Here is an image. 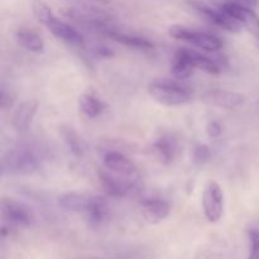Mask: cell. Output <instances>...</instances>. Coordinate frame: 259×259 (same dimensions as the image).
I'll list each match as a JSON object with an SVG mask.
<instances>
[{
	"instance_id": "obj_1",
	"label": "cell",
	"mask_w": 259,
	"mask_h": 259,
	"mask_svg": "<svg viewBox=\"0 0 259 259\" xmlns=\"http://www.w3.org/2000/svg\"><path fill=\"white\" fill-rule=\"evenodd\" d=\"M147 90L156 103L164 106L185 105L194 98L191 88L172 80L152 81Z\"/></svg>"
},
{
	"instance_id": "obj_2",
	"label": "cell",
	"mask_w": 259,
	"mask_h": 259,
	"mask_svg": "<svg viewBox=\"0 0 259 259\" xmlns=\"http://www.w3.org/2000/svg\"><path fill=\"white\" fill-rule=\"evenodd\" d=\"M39 167L40 158L30 148L10 149L2 159L3 175H30Z\"/></svg>"
},
{
	"instance_id": "obj_3",
	"label": "cell",
	"mask_w": 259,
	"mask_h": 259,
	"mask_svg": "<svg viewBox=\"0 0 259 259\" xmlns=\"http://www.w3.org/2000/svg\"><path fill=\"white\" fill-rule=\"evenodd\" d=\"M98 177L101 190L111 197L132 196V195H136L141 189L139 180L119 176V175L109 171L108 168L99 169Z\"/></svg>"
},
{
	"instance_id": "obj_4",
	"label": "cell",
	"mask_w": 259,
	"mask_h": 259,
	"mask_svg": "<svg viewBox=\"0 0 259 259\" xmlns=\"http://www.w3.org/2000/svg\"><path fill=\"white\" fill-rule=\"evenodd\" d=\"M168 34L172 38L184 42L190 43L192 46L201 48L206 52H217L223 47V42L214 34L205 32H199V30H192L184 25L175 24L168 28Z\"/></svg>"
},
{
	"instance_id": "obj_5",
	"label": "cell",
	"mask_w": 259,
	"mask_h": 259,
	"mask_svg": "<svg viewBox=\"0 0 259 259\" xmlns=\"http://www.w3.org/2000/svg\"><path fill=\"white\" fill-rule=\"evenodd\" d=\"M2 212L4 219L3 229L29 227L34 222V215L30 207L14 199L3 200Z\"/></svg>"
},
{
	"instance_id": "obj_6",
	"label": "cell",
	"mask_w": 259,
	"mask_h": 259,
	"mask_svg": "<svg viewBox=\"0 0 259 259\" xmlns=\"http://www.w3.org/2000/svg\"><path fill=\"white\" fill-rule=\"evenodd\" d=\"M191 7L205 18L207 22L222 29L228 30L230 33H239L243 29V25L233 18L227 10L223 9L222 5L219 7H211L201 2H191Z\"/></svg>"
},
{
	"instance_id": "obj_7",
	"label": "cell",
	"mask_w": 259,
	"mask_h": 259,
	"mask_svg": "<svg viewBox=\"0 0 259 259\" xmlns=\"http://www.w3.org/2000/svg\"><path fill=\"white\" fill-rule=\"evenodd\" d=\"M224 191L220 185L215 181H207L202 192V209L207 222H219L224 215Z\"/></svg>"
},
{
	"instance_id": "obj_8",
	"label": "cell",
	"mask_w": 259,
	"mask_h": 259,
	"mask_svg": "<svg viewBox=\"0 0 259 259\" xmlns=\"http://www.w3.org/2000/svg\"><path fill=\"white\" fill-rule=\"evenodd\" d=\"M103 163L105 168L119 175V176L136 180L141 179L139 169L136 166V163L121 152L114 151V149L106 151L103 156Z\"/></svg>"
},
{
	"instance_id": "obj_9",
	"label": "cell",
	"mask_w": 259,
	"mask_h": 259,
	"mask_svg": "<svg viewBox=\"0 0 259 259\" xmlns=\"http://www.w3.org/2000/svg\"><path fill=\"white\" fill-rule=\"evenodd\" d=\"M152 153L162 164H171L179 156L181 147L172 134H162L152 143Z\"/></svg>"
},
{
	"instance_id": "obj_10",
	"label": "cell",
	"mask_w": 259,
	"mask_h": 259,
	"mask_svg": "<svg viewBox=\"0 0 259 259\" xmlns=\"http://www.w3.org/2000/svg\"><path fill=\"white\" fill-rule=\"evenodd\" d=\"M222 7L249 32L259 34V17L248 5L237 2H225Z\"/></svg>"
},
{
	"instance_id": "obj_11",
	"label": "cell",
	"mask_w": 259,
	"mask_h": 259,
	"mask_svg": "<svg viewBox=\"0 0 259 259\" xmlns=\"http://www.w3.org/2000/svg\"><path fill=\"white\" fill-rule=\"evenodd\" d=\"M202 101H205V103L211 106L233 110V109L242 106L244 104L245 98L244 95L235 93V91L218 89V90H210L205 93L204 96H202Z\"/></svg>"
},
{
	"instance_id": "obj_12",
	"label": "cell",
	"mask_w": 259,
	"mask_h": 259,
	"mask_svg": "<svg viewBox=\"0 0 259 259\" xmlns=\"http://www.w3.org/2000/svg\"><path fill=\"white\" fill-rule=\"evenodd\" d=\"M139 205L144 220L149 224H158L163 222L171 212L169 204L162 199H144Z\"/></svg>"
},
{
	"instance_id": "obj_13",
	"label": "cell",
	"mask_w": 259,
	"mask_h": 259,
	"mask_svg": "<svg viewBox=\"0 0 259 259\" xmlns=\"http://www.w3.org/2000/svg\"><path fill=\"white\" fill-rule=\"evenodd\" d=\"M47 28L56 38L63 40V42L72 46V47L81 48L85 46V39H83L82 34H81L77 29L71 27L70 24L58 19L57 17H55L51 20V23L47 25Z\"/></svg>"
},
{
	"instance_id": "obj_14",
	"label": "cell",
	"mask_w": 259,
	"mask_h": 259,
	"mask_svg": "<svg viewBox=\"0 0 259 259\" xmlns=\"http://www.w3.org/2000/svg\"><path fill=\"white\" fill-rule=\"evenodd\" d=\"M85 214L88 218L89 225L91 228L98 229V228L103 227L106 220L109 219V214H110L109 204L105 197L99 196V195L90 196V201H89Z\"/></svg>"
},
{
	"instance_id": "obj_15",
	"label": "cell",
	"mask_w": 259,
	"mask_h": 259,
	"mask_svg": "<svg viewBox=\"0 0 259 259\" xmlns=\"http://www.w3.org/2000/svg\"><path fill=\"white\" fill-rule=\"evenodd\" d=\"M38 111V101L35 99L25 100L15 109L12 118L13 128L17 132H24L29 128Z\"/></svg>"
},
{
	"instance_id": "obj_16",
	"label": "cell",
	"mask_w": 259,
	"mask_h": 259,
	"mask_svg": "<svg viewBox=\"0 0 259 259\" xmlns=\"http://www.w3.org/2000/svg\"><path fill=\"white\" fill-rule=\"evenodd\" d=\"M196 70L194 61L191 58V53L187 48H180L174 56L171 63V73L177 80H185L189 78Z\"/></svg>"
},
{
	"instance_id": "obj_17",
	"label": "cell",
	"mask_w": 259,
	"mask_h": 259,
	"mask_svg": "<svg viewBox=\"0 0 259 259\" xmlns=\"http://www.w3.org/2000/svg\"><path fill=\"white\" fill-rule=\"evenodd\" d=\"M104 34L108 35L114 42L125 46V47L134 48V50H152L154 47L153 42H151L147 38L134 34H128V33L118 32V30H114L111 28L106 29Z\"/></svg>"
},
{
	"instance_id": "obj_18",
	"label": "cell",
	"mask_w": 259,
	"mask_h": 259,
	"mask_svg": "<svg viewBox=\"0 0 259 259\" xmlns=\"http://www.w3.org/2000/svg\"><path fill=\"white\" fill-rule=\"evenodd\" d=\"M15 39L20 47L29 51V52L42 53L45 51V40H43L42 35L38 34L35 30L19 28L15 32Z\"/></svg>"
},
{
	"instance_id": "obj_19",
	"label": "cell",
	"mask_w": 259,
	"mask_h": 259,
	"mask_svg": "<svg viewBox=\"0 0 259 259\" xmlns=\"http://www.w3.org/2000/svg\"><path fill=\"white\" fill-rule=\"evenodd\" d=\"M78 108L88 118L94 119L105 111L106 104L94 94H83L78 98Z\"/></svg>"
},
{
	"instance_id": "obj_20",
	"label": "cell",
	"mask_w": 259,
	"mask_h": 259,
	"mask_svg": "<svg viewBox=\"0 0 259 259\" xmlns=\"http://www.w3.org/2000/svg\"><path fill=\"white\" fill-rule=\"evenodd\" d=\"M89 201H90V196L77 194V192H68V194L58 197V206L62 207L66 211L85 212L86 209H88Z\"/></svg>"
},
{
	"instance_id": "obj_21",
	"label": "cell",
	"mask_w": 259,
	"mask_h": 259,
	"mask_svg": "<svg viewBox=\"0 0 259 259\" xmlns=\"http://www.w3.org/2000/svg\"><path fill=\"white\" fill-rule=\"evenodd\" d=\"M62 137L66 146L68 147L71 153L77 158H81L85 154V143L82 138L77 134V132L73 131L72 128H62Z\"/></svg>"
},
{
	"instance_id": "obj_22",
	"label": "cell",
	"mask_w": 259,
	"mask_h": 259,
	"mask_svg": "<svg viewBox=\"0 0 259 259\" xmlns=\"http://www.w3.org/2000/svg\"><path fill=\"white\" fill-rule=\"evenodd\" d=\"M190 53H191V58L194 61L196 70H202L207 73H211V75H218L220 70H222L220 65L214 58H210L207 56L202 55V53H199L192 50H190Z\"/></svg>"
},
{
	"instance_id": "obj_23",
	"label": "cell",
	"mask_w": 259,
	"mask_h": 259,
	"mask_svg": "<svg viewBox=\"0 0 259 259\" xmlns=\"http://www.w3.org/2000/svg\"><path fill=\"white\" fill-rule=\"evenodd\" d=\"M32 10L35 19H37L40 24L45 25V27H47L51 23V20L56 17V15L53 14L52 9H51L45 2H42V0H33Z\"/></svg>"
},
{
	"instance_id": "obj_24",
	"label": "cell",
	"mask_w": 259,
	"mask_h": 259,
	"mask_svg": "<svg viewBox=\"0 0 259 259\" xmlns=\"http://www.w3.org/2000/svg\"><path fill=\"white\" fill-rule=\"evenodd\" d=\"M250 249L249 259H259V227H253L248 230Z\"/></svg>"
},
{
	"instance_id": "obj_25",
	"label": "cell",
	"mask_w": 259,
	"mask_h": 259,
	"mask_svg": "<svg viewBox=\"0 0 259 259\" xmlns=\"http://www.w3.org/2000/svg\"><path fill=\"white\" fill-rule=\"evenodd\" d=\"M211 157V151L205 144H199L194 151V162L196 164H204Z\"/></svg>"
},
{
	"instance_id": "obj_26",
	"label": "cell",
	"mask_w": 259,
	"mask_h": 259,
	"mask_svg": "<svg viewBox=\"0 0 259 259\" xmlns=\"http://www.w3.org/2000/svg\"><path fill=\"white\" fill-rule=\"evenodd\" d=\"M223 133V126L219 121H209L206 125V134L210 138H219Z\"/></svg>"
},
{
	"instance_id": "obj_27",
	"label": "cell",
	"mask_w": 259,
	"mask_h": 259,
	"mask_svg": "<svg viewBox=\"0 0 259 259\" xmlns=\"http://www.w3.org/2000/svg\"><path fill=\"white\" fill-rule=\"evenodd\" d=\"M0 104H2V108L4 109H8L10 108V106L13 105V98L10 96V94H7V91L3 89L2 91V99H0Z\"/></svg>"
},
{
	"instance_id": "obj_28",
	"label": "cell",
	"mask_w": 259,
	"mask_h": 259,
	"mask_svg": "<svg viewBox=\"0 0 259 259\" xmlns=\"http://www.w3.org/2000/svg\"><path fill=\"white\" fill-rule=\"evenodd\" d=\"M247 2H249V4H255V2H257V0H247Z\"/></svg>"
},
{
	"instance_id": "obj_29",
	"label": "cell",
	"mask_w": 259,
	"mask_h": 259,
	"mask_svg": "<svg viewBox=\"0 0 259 259\" xmlns=\"http://www.w3.org/2000/svg\"><path fill=\"white\" fill-rule=\"evenodd\" d=\"M258 45H259V35H258Z\"/></svg>"
}]
</instances>
